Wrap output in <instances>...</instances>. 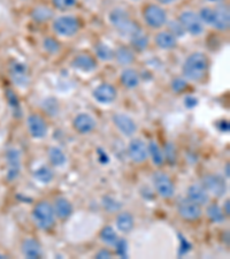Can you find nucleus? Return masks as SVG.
<instances>
[{"label": "nucleus", "mask_w": 230, "mask_h": 259, "mask_svg": "<svg viewBox=\"0 0 230 259\" xmlns=\"http://www.w3.org/2000/svg\"><path fill=\"white\" fill-rule=\"evenodd\" d=\"M112 121L118 131L124 136L130 137L137 132V124L131 116L123 113H116L112 116Z\"/></svg>", "instance_id": "4468645a"}, {"label": "nucleus", "mask_w": 230, "mask_h": 259, "mask_svg": "<svg viewBox=\"0 0 230 259\" xmlns=\"http://www.w3.org/2000/svg\"><path fill=\"white\" fill-rule=\"evenodd\" d=\"M33 178H35L37 181L43 183V185H49L50 182L53 181V172L52 169L48 166H40L37 168L35 172H33Z\"/></svg>", "instance_id": "473e14b6"}, {"label": "nucleus", "mask_w": 230, "mask_h": 259, "mask_svg": "<svg viewBox=\"0 0 230 259\" xmlns=\"http://www.w3.org/2000/svg\"><path fill=\"white\" fill-rule=\"evenodd\" d=\"M202 186L210 195L216 198L223 197L227 193V183L223 177L219 174H206L202 179Z\"/></svg>", "instance_id": "0eeeda50"}, {"label": "nucleus", "mask_w": 230, "mask_h": 259, "mask_svg": "<svg viewBox=\"0 0 230 259\" xmlns=\"http://www.w3.org/2000/svg\"><path fill=\"white\" fill-rule=\"evenodd\" d=\"M11 80L14 82L15 85L19 88H27L30 83V75H29V68L27 64L21 61H12L8 67Z\"/></svg>", "instance_id": "6e6552de"}, {"label": "nucleus", "mask_w": 230, "mask_h": 259, "mask_svg": "<svg viewBox=\"0 0 230 259\" xmlns=\"http://www.w3.org/2000/svg\"><path fill=\"white\" fill-rule=\"evenodd\" d=\"M99 237H100V240H102L103 243H105L106 245H111V246H114L116 241L119 240L118 234H116L115 229L112 226L104 227L102 231H100Z\"/></svg>", "instance_id": "72a5a7b5"}, {"label": "nucleus", "mask_w": 230, "mask_h": 259, "mask_svg": "<svg viewBox=\"0 0 230 259\" xmlns=\"http://www.w3.org/2000/svg\"><path fill=\"white\" fill-rule=\"evenodd\" d=\"M208 68H210V60L206 54L195 52L190 54L184 61L182 73L187 81L200 82L207 76Z\"/></svg>", "instance_id": "f257e3e1"}, {"label": "nucleus", "mask_w": 230, "mask_h": 259, "mask_svg": "<svg viewBox=\"0 0 230 259\" xmlns=\"http://www.w3.org/2000/svg\"><path fill=\"white\" fill-rule=\"evenodd\" d=\"M177 20L186 32L190 33L191 36H200L205 30L204 23L199 19V15L194 11H184L179 14Z\"/></svg>", "instance_id": "423d86ee"}, {"label": "nucleus", "mask_w": 230, "mask_h": 259, "mask_svg": "<svg viewBox=\"0 0 230 259\" xmlns=\"http://www.w3.org/2000/svg\"><path fill=\"white\" fill-rule=\"evenodd\" d=\"M159 4H161V5H170V4H174L176 0H157Z\"/></svg>", "instance_id": "3c124183"}, {"label": "nucleus", "mask_w": 230, "mask_h": 259, "mask_svg": "<svg viewBox=\"0 0 230 259\" xmlns=\"http://www.w3.org/2000/svg\"><path fill=\"white\" fill-rule=\"evenodd\" d=\"M31 19L37 23H46L51 21L54 16L52 8L48 6H37L31 11Z\"/></svg>", "instance_id": "393cba45"}, {"label": "nucleus", "mask_w": 230, "mask_h": 259, "mask_svg": "<svg viewBox=\"0 0 230 259\" xmlns=\"http://www.w3.org/2000/svg\"><path fill=\"white\" fill-rule=\"evenodd\" d=\"M28 131L32 139L41 140L48 135L49 127L45 119L39 114H30L27 120Z\"/></svg>", "instance_id": "9b49d317"}, {"label": "nucleus", "mask_w": 230, "mask_h": 259, "mask_svg": "<svg viewBox=\"0 0 230 259\" xmlns=\"http://www.w3.org/2000/svg\"><path fill=\"white\" fill-rule=\"evenodd\" d=\"M4 258H7V257L5 256V254H2V253H0V259H4Z\"/></svg>", "instance_id": "6e6d98bb"}, {"label": "nucleus", "mask_w": 230, "mask_h": 259, "mask_svg": "<svg viewBox=\"0 0 230 259\" xmlns=\"http://www.w3.org/2000/svg\"><path fill=\"white\" fill-rule=\"evenodd\" d=\"M129 39H130L132 50H135L137 52H143L149 47V37L142 29L131 35Z\"/></svg>", "instance_id": "bb28decb"}, {"label": "nucleus", "mask_w": 230, "mask_h": 259, "mask_svg": "<svg viewBox=\"0 0 230 259\" xmlns=\"http://www.w3.org/2000/svg\"><path fill=\"white\" fill-rule=\"evenodd\" d=\"M177 213L181 218L187 221H196L200 219L203 214L202 207L198 204H196L189 198H181L177 202Z\"/></svg>", "instance_id": "1a4fd4ad"}, {"label": "nucleus", "mask_w": 230, "mask_h": 259, "mask_svg": "<svg viewBox=\"0 0 230 259\" xmlns=\"http://www.w3.org/2000/svg\"><path fill=\"white\" fill-rule=\"evenodd\" d=\"M49 161L54 167H61L67 162V157L60 148L53 146L49 150Z\"/></svg>", "instance_id": "c756f323"}, {"label": "nucleus", "mask_w": 230, "mask_h": 259, "mask_svg": "<svg viewBox=\"0 0 230 259\" xmlns=\"http://www.w3.org/2000/svg\"><path fill=\"white\" fill-rule=\"evenodd\" d=\"M164 158L169 165H175L177 161V151L171 142H167L164 148Z\"/></svg>", "instance_id": "c9c22d12"}, {"label": "nucleus", "mask_w": 230, "mask_h": 259, "mask_svg": "<svg viewBox=\"0 0 230 259\" xmlns=\"http://www.w3.org/2000/svg\"><path fill=\"white\" fill-rule=\"evenodd\" d=\"M208 3H214V4H219V3H222L223 0H206Z\"/></svg>", "instance_id": "5fc2aeb1"}, {"label": "nucleus", "mask_w": 230, "mask_h": 259, "mask_svg": "<svg viewBox=\"0 0 230 259\" xmlns=\"http://www.w3.org/2000/svg\"><path fill=\"white\" fill-rule=\"evenodd\" d=\"M143 19L145 23L152 29H160L168 22L166 11L159 5L150 4L143 10Z\"/></svg>", "instance_id": "39448f33"}, {"label": "nucleus", "mask_w": 230, "mask_h": 259, "mask_svg": "<svg viewBox=\"0 0 230 259\" xmlns=\"http://www.w3.org/2000/svg\"><path fill=\"white\" fill-rule=\"evenodd\" d=\"M97 154H98V160L100 164H103V165L108 164V161H110V157H108V154L104 151L102 148L97 149Z\"/></svg>", "instance_id": "49530a36"}, {"label": "nucleus", "mask_w": 230, "mask_h": 259, "mask_svg": "<svg viewBox=\"0 0 230 259\" xmlns=\"http://www.w3.org/2000/svg\"><path fill=\"white\" fill-rule=\"evenodd\" d=\"M156 45L161 50H174L177 48V38L169 31H160L154 37Z\"/></svg>", "instance_id": "4be33fe9"}, {"label": "nucleus", "mask_w": 230, "mask_h": 259, "mask_svg": "<svg viewBox=\"0 0 230 259\" xmlns=\"http://www.w3.org/2000/svg\"><path fill=\"white\" fill-rule=\"evenodd\" d=\"M222 241H223V243L224 244H227V245H229V232L227 231V232H224L223 233V237H222Z\"/></svg>", "instance_id": "603ef678"}, {"label": "nucleus", "mask_w": 230, "mask_h": 259, "mask_svg": "<svg viewBox=\"0 0 230 259\" xmlns=\"http://www.w3.org/2000/svg\"><path fill=\"white\" fill-rule=\"evenodd\" d=\"M223 212H224L225 217H229V214H230V202H229V200H225V202H224Z\"/></svg>", "instance_id": "8fccbe9b"}, {"label": "nucleus", "mask_w": 230, "mask_h": 259, "mask_svg": "<svg viewBox=\"0 0 230 259\" xmlns=\"http://www.w3.org/2000/svg\"><path fill=\"white\" fill-rule=\"evenodd\" d=\"M96 120L92 118L90 114L87 113H79L73 121V127L75 131L82 135H86V134L92 133L96 129Z\"/></svg>", "instance_id": "a211bd4d"}, {"label": "nucleus", "mask_w": 230, "mask_h": 259, "mask_svg": "<svg viewBox=\"0 0 230 259\" xmlns=\"http://www.w3.org/2000/svg\"><path fill=\"white\" fill-rule=\"evenodd\" d=\"M41 107H43L45 113L50 116L58 115V113H59V111H60L59 102H58V100L53 97L46 98L43 102V104H41Z\"/></svg>", "instance_id": "f704fd0d"}, {"label": "nucleus", "mask_w": 230, "mask_h": 259, "mask_svg": "<svg viewBox=\"0 0 230 259\" xmlns=\"http://www.w3.org/2000/svg\"><path fill=\"white\" fill-rule=\"evenodd\" d=\"M120 81L121 84L127 88V89H135V88L140 85L141 77L137 70L132 68H125L120 75Z\"/></svg>", "instance_id": "5701e85b"}, {"label": "nucleus", "mask_w": 230, "mask_h": 259, "mask_svg": "<svg viewBox=\"0 0 230 259\" xmlns=\"http://www.w3.org/2000/svg\"><path fill=\"white\" fill-rule=\"evenodd\" d=\"M31 217L35 221L36 226L44 232H50L56 225V213L53 206L46 200L37 203L32 208Z\"/></svg>", "instance_id": "7ed1b4c3"}, {"label": "nucleus", "mask_w": 230, "mask_h": 259, "mask_svg": "<svg viewBox=\"0 0 230 259\" xmlns=\"http://www.w3.org/2000/svg\"><path fill=\"white\" fill-rule=\"evenodd\" d=\"M72 68L81 73H91L97 68V61L90 54L82 53L74 57V59L70 62Z\"/></svg>", "instance_id": "dca6fc26"}, {"label": "nucleus", "mask_w": 230, "mask_h": 259, "mask_svg": "<svg viewBox=\"0 0 230 259\" xmlns=\"http://www.w3.org/2000/svg\"><path fill=\"white\" fill-rule=\"evenodd\" d=\"M95 100L102 105H110L118 98V91L110 83H102L92 93Z\"/></svg>", "instance_id": "f8f14e48"}, {"label": "nucleus", "mask_w": 230, "mask_h": 259, "mask_svg": "<svg viewBox=\"0 0 230 259\" xmlns=\"http://www.w3.org/2000/svg\"><path fill=\"white\" fill-rule=\"evenodd\" d=\"M179 239V248H178V257H183L184 254H187L189 251H191L192 244L184 237L182 234H178Z\"/></svg>", "instance_id": "c03bdc74"}, {"label": "nucleus", "mask_w": 230, "mask_h": 259, "mask_svg": "<svg viewBox=\"0 0 230 259\" xmlns=\"http://www.w3.org/2000/svg\"><path fill=\"white\" fill-rule=\"evenodd\" d=\"M207 217L210 218L212 223L214 224H222L225 221V214L222 208H221L217 204H210L207 206Z\"/></svg>", "instance_id": "7c9ffc66"}, {"label": "nucleus", "mask_w": 230, "mask_h": 259, "mask_svg": "<svg viewBox=\"0 0 230 259\" xmlns=\"http://www.w3.org/2000/svg\"><path fill=\"white\" fill-rule=\"evenodd\" d=\"M115 246V251L116 254H118L119 257L121 258H128L129 254H128V242L125 241L124 239H119L116 241V243L114 244Z\"/></svg>", "instance_id": "79ce46f5"}, {"label": "nucleus", "mask_w": 230, "mask_h": 259, "mask_svg": "<svg viewBox=\"0 0 230 259\" xmlns=\"http://www.w3.org/2000/svg\"><path fill=\"white\" fill-rule=\"evenodd\" d=\"M53 30L61 37H73L81 29L79 20L74 15H62L53 21Z\"/></svg>", "instance_id": "20e7f679"}, {"label": "nucleus", "mask_w": 230, "mask_h": 259, "mask_svg": "<svg viewBox=\"0 0 230 259\" xmlns=\"http://www.w3.org/2000/svg\"><path fill=\"white\" fill-rule=\"evenodd\" d=\"M43 48L49 54H57L60 51L61 45L59 41L54 38V37L48 36V37H45L43 40Z\"/></svg>", "instance_id": "e433bc0d"}, {"label": "nucleus", "mask_w": 230, "mask_h": 259, "mask_svg": "<svg viewBox=\"0 0 230 259\" xmlns=\"http://www.w3.org/2000/svg\"><path fill=\"white\" fill-rule=\"evenodd\" d=\"M53 210H54V213H56L57 218H59L61 220H66L73 214L74 207H73V204L69 202V199H67L65 197H59L56 199V202H54Z\"/></svg>", "instance_id": "412c9836"}, {"label": "nucleus", "mask_w": 230, "mask_h": 259, "mask_svg": "<svg viewBox=\"0 0 230 259\" xmlns=\"http://www.w3.org/2000/svg\"><path fill=\"white\" fill-rule=\"evenodd\" d=\"M95 53L102 61H112L114 59V50L103 41H99L95 45Z\"/></svg>", "instance_id": "c85d7f7f"}, {"label": "nucleus", "mask_w": 230, "mask_h": 259, "mask_svg": "<svg viewBox=\"0 0 230 259\" xmlns=\"http://www.w3.org/2000/svg\"><path fill=\"white\" fill-rule=\"evenodd\" d=\"M224 175H225V178H229L230 177V167H229V164H227L225 165V167H224Z\"/></svg>", "instance_id": "864d4df0"}, {"label": "nucleus", "mask_w": 230, "mask_h": 259, "mask_svg": "<svg viewBox=\"0 0 230 259\" xmlns=\"http://www.w3.org/2000/svg\"><path fill=\"white\" fill-rule=\"evenodd\" d=\"M103 205L105 207V210L110 213L119 211L121 208V204L116 199L111 197V196H105L103 198Z\"/></svg>", "instance_id": "58836bf2"}, {"label": "nucleus", "mask_w": 230, "mask_h": 259, "mask_svg": "<svg viewBox=\"0 0 230 259\" xmlns=\"http://www.w3.org/2000/svg\"><path fill=\"white\" fill-rule=\"evenodd\" d=\"M6 99L8 102V105L11 106L12 111H13V115L15 118H20L21 114H22V112H21V103H20V99L18 97V95H16L13 90L10 89H6Z\"/></svg>", "instance_id": "2f4dec72"}, {"label": "nucleus", "mask_w": 230, "mask_h": 259, "mask_svg": "<svg viewBox=\"0 0 230 259\" xmlns=\"http://www.w3.org/2000/svg\"><path fill=\"white\" fill-rule=\"evenodd\" d=\"M108 20H110L113 28L122 37L130 38L131 35L141 29L136 21L131 20L129 12L121 7L113 8L110 14H108Z\"/></svg>", "instance_id": "f03ea898"}, {"label": "nucleus", "mask_w": 230, "mask_h": 259, "mask_svg": "<svg viewBox=\"0 0 230 259\" xmlns=\"http://www.w3.org/2000/svg\"><path fill=\"white\" fill-rule=\"evenodd\" d=\"M170 87H171V90H173L175 94H181L184 90H187L188 81L186 80V78L176 77L171 81Z\"/></svg>", "instance_id": "37998d69"}, {"label": "nucleus", "mask_w": 230, "mask_h": 259, "mask_svg": "<svg viewBox=\"0 0 230 259\" xmlns=\"http://www.w3.org/2000/svg\"><path fill=\"white\" fill-rule=\"evenodd\" d=\"M184 104H186L187 108H195L198 105V99L194 97V96H188V97L184 99Z\"/></svg>", "instance_id": "de8ad7c7"}, {"label": "nucleus", "mask_w": 230, "mask_h": 259, "mask_svg": "<svg viewBox=\"0 0 230 259\" xmlns=\"http://www.w3.org/2000/svg\"><path fill=\"white\" fill-rule=\"evenodd\" d=\"M114 59L119 62L121 66L131 65L135 61V53L133 50L128 47H119L114 51Z\"/></svg>", "instance_id": "a878e982"}, {"label": "nucleus", "mask_w": 230, "mask_h": 259, "mask_svg": "<svg viewBox=\"0 0 230 259\" xmlns=\"http://www.w3.org/2000/svg\"><path fill=\"white\" fill-rule=\"evenodd\" d=\"M212 27L217 31H228L230 27V13L229 7L219 5L214 8V21Z\"/></svg>", "instance_id": "f3484780"}, {"label": "nucleus", "mask_w": 230, "mask_h": 259, "mask_svg": "<svg viewBox=\"0 0 230 259\" xmlns=\"http://www.w3.org/2000/svg\"><path fill=\"white\" fill-rule=\"evenodd\" d=\"M148 152L149 156L151 157L152 162L157 167H161L162 165L165 164V158H164V152L157 142L151 141L148 145Z\"/></svg>", "instance_id": "cd10ccee"}, {"label": "nucleus", "mask_w": 230, "mask_h": 259, "mask_svg": "<svg viewBox=\"0 0 230 259\" xmlns=\"http://www.w3.org/2000/svg\"><path fill=\"white\" fill-rule=\"evenodd\" d=\"M216 128L222 133H228L230 131V123L227 119H221L215 123Z\"/></svg>", "instance_id": "a18cd8bd"}, {"label": "nucleus", "mask_w": 230, "mask_h": 259, "mask_svg": "<svg viewBox=\"0 0 230 259\" xmlns=\"http://www.w3.org/2000/svg\"><path fill=\"white\" fill-rule=\"evenodd\" d=\"M133 226H135V220H133V217L130 212H121L116 217V228L121 233H130L133 229Z\"/></svg>", "instance_id": "b1692460"}, {"label": "nucleus", "mask_w": 230, "mask_h": 259, "mask_svg": "<svg viewBox=\"0 0 230 259\" xmlns=\"http://www.w3.org/2000/svg\"><path fill=\"white\" fill-rule=\"evenodd\" d=\"M112 252L110 251V250L108 249H102V250H99V251L96 253V258H98V259H111L112 258Z\"/></svg>", "instance_id": "09e8293b"}, {"label": "nucleus", "mask_w": 230, "mask_h": 259, "mask_svg": "<svg viewBox=\"0 0 230 259\" xmlns=\"http://www.w3.org/2000/svg\"><path fill=\"white\" fill-rule=\"evenodd\" d=\"M188 198L194 203L198 204V205L203 206L210 202V194L207 193L206 189L202 185L195 183V185L188 188Z\"/></svg>", "instance_id": "6ab92c4d"}, {"label": "nucleus", "mask_w": 230, "mask_h": 259, "mask_svg": "<svg viewBox=\"0 0 230 259\" xmlns=\"http://www.w3.org/2000/svg\"><path fill=\"white\" fill-rule=\"evenodd\" d=\"M21 251H22L23 256L28 259H38L43 254L40 243L36 239H33V237L23 241L22 246H21Z\"/></svg>", "instance_id": "aec40b11"}, {"label": "nucleus", "mask_w": 230, "mask_h": 259, "mask_svg": "<svg viewBox=\"0 0 230 259\" xmlns=\"http://www.w3.org/2000/svg\"><path fill=\"white\" fill-rule=\"evenodd\" d=\"M199 19L202 20L204 24H207V26H211L213 24V21H214V8L212 7H203L202 10L199 11Z\"/></svg>", "instance_id": "4c0bfd02"}, {"label": "nucleus", "mask_w": 230, "mask_h": 259, "mask_svg": "<svg viewBox=\"0 0 230 259\" xmlns=\"http://www.w3.org/2000/svg\"><path fill=\"white\" fill-rule=\"evenodd\" d=\"M153 185L157 194L162 198H171L175 194V186L168 175L157 172L153 175Z\"/></svg>", "instance_id": "9d476101"}, {"label": "nucleus", "mask_w": 230, "mask_h": 259, "mask_svg": "<svg viewBox=\"0 0 230 259\" xmlns=\"http://www.w3.org/2000/svg\"><path fill=\"white\" fill-rule=\"evenodd\" d=\"M166 24H168V27H169V32L170 33H173V35L176 37V38H181V37H183L184 35H186V30H184L183 29V27H182V24L178 22V20H176V21H170V22H167Z\"/></svg>", "instance_id": "ea45409f"}, {"label": "nucleus", "mask_w": 230, "mask_h": 259, "mask_svg": "<svg viewBox=\"0 0 230 259\" xmlns=\"http://www.w3.org/2000/svg\"><path fill=\"white\" fill-rule=\"evenodd\" d=\"M54 8L61 12L68 11L77 4V0H52Z\"/></svg>", "instance_id": "a19ab883"}, {"label": "nucleus", "mask_w": 230, "mask_h": 259, "mask_svg": "<svg viewBox=\"0 0 230 259\" xmlns=\"http://www.w3.org/2000/svg\"><path fill=\"white\" fill-rule=\"evenodd\" d=\"M128 154L130 159L136 164L145 162L149 158L148 145L141 139H132L128 145Z\"/></svg>", "instance_id": "ddd939ff"}, {"label": "nucleus", "mask_w": 230, "mask_h": 259, "mask_svg": "<svg viewBox=\"0 0 230 259\" xmlns=\"http://www.w3.org/2000/svg\"><path fill=\"white\" fill-rule=\"evenodd\" d=\"M6 160L8 164L6 178L8 181H14L19 177L21 170V152L18 149H8L6 152Z\"/></svg>", "instance_id": "2eb2a0df"}]
</instances>
